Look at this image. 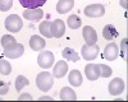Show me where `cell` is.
<instances>
[{
    "label": "cell",
    "instance_id": "cell-1",
    "mask_svg": "<svg viewBox=\"0 0 128 102\" xmlns=\"http://www.w3.org/2000/svg\"><path fill=\"white\" fill-rule=\"evenodd\" d=\"M54 84V77L49 71H41L36 77V86L41 92H49Z\"/></svg>",
    "mask_w": 128,
    "mask_h": 102
},
{
    "label": "cell",
    "instance_id": "cell-2",
    "mask_svg": "<svg viewBox=\"0 0 128 102\" xmlns=\"http://www.w3.org/2000/svg\"><path fill=\"white\" fill-rule=\"evenodd\" d=\"M3 49H4V56L8 59H18L24 54V46L18 42H13Z\"/></svg>",
    "mask_w": 128,
    "mask_h": 102
},
{
    "label": "cell",
    "instance_id": "cell-3",
    "mask_svg": "<svg viewBox=\"0 0 128 102\" xmlns=\"http://www.w3.org/2000/svg\"><path fill=\"white\" fill-rule=\"evenodd\" d=\"M5 28L6 31H9V32H19L20 29H22L23 27V22L22 19H20L19 15L17 14H10L9 17L5 18Z\"/></svg>",
    "mask_w": 128,
    "mask_h": 102
},
{
    "label": "cell",
    "instance_id": "cell-4",
    "mask_svg": "<svg viewBox=\"0 0 128 102\" xmlns=\"http://www.w3.org/2000/svg\"><path fill=\"white\" fill-rule=\"evenodd\" d=\"M54 54L51 51H41L37 56V64L42 68V69H49L54 65Z\"/></svg>",
    "mask_w": 128,
    "mask_h": 102
},
{
    "label": "cell",
    "instance_id": "cell-5",
    "mask_svg": "<svg viewBox=\"0 0 128 102\" xmlns=\"http://www.w3.org/2000/svg\"><path fill=\"white\" fill-rule=\"evenodd\" d=\"M82 57L87 61H92L98 57L99 55V51H100V47L98 45H83L82 46Z\"/></svg>",
    "mask_w": 128,
    "mask_h": 102
},
{
    "label": "cell",
    "instance_id": "cell-6",
    "mask_svg": "<svg viewBox=\"0 0 128 102\" xmlns=\"http://www.w3.org/2000/svg\"><path fill=\"white\" fill-rule=\"evenodd\" d=\"M83 13L88 18H99L105 14V8L101 4H91L84 8Z\"/></svg>",
    "mask_w": 128,
    "mask_h": 102
},
{
    "label": "cell",
    "instance_id": "cell-7",
    "mask_svg": "<svg viewBox=\"0 0 128 102\" xmlns=\"http://www.w3.org/2000/svg\"><path fill=\"white\" fill-rule=\"evenodd\" d=\"M126 88V84H124V80L122 78H114L110 83H109V93L112 96H118L120 93H123V91Z\"/></svg>",
    "mask_w": 128,
    "mask_h": 102
},
{
    "label": "cell",
    "instance_id": "cell-8",
    "mask_svg": "<svg viewBox=\"0 0 128 102\" xmlns=\"http://www.w3.org/2000/svg\"><path fill=\"white\" fill-rule=\"evenodd\" d=\"M82 36L86 45H95L98 42V33L91 26H84L82 28Z\"/></svg>",
    "mask_w": 128,
    "mask_h": 102
},
{
    "label": "cell",
    "instance_id": "cell-9",
    "mask_svg": "<svg viewBox=\"0 0 128 102\" xmlns=\"http://www.w3.org/2000/svg\"><path fill=\"white\" fill-rule=\"evenodd\" d=\"M119 55V49H118V45L115 42H110L106 45L105 50H104V57L108 60V61H114L116 60Z\"/></svg>",
    "mask_w": 128,
    "mask_h": 102
},
{
    "label": "cell",
    "instance_id": "cell-10",
    "mask_svg": "<svg viewBox=\"0 0 128 102\" xmlns=\"http://www.w3.org/2000/svg\"><path fill=\"white\" fill-rule=\"evenodd\" d=\"M66 32V24L62 19H55L51 23V35L55 38H60Z\"/></svg>",
    "mask_w": 128,
    "mask_h": 102
},
{
    "label": "cell",
    "instance_id": "cell-11",
    "mask_svg": "<svg viewBox=\"0 0 128 102\" xmlns=\"http://www.w3.org/2000/svg\"><path fill=\"white\" fill-rule=\"evenodd\" d=\"M68 73V64H67V61H58V63L54 65V68H52V77H55V78H63L64 75H66Z\"/></svg>",
    "mask_w": 128,
    "mask_h": 102
},
{
    "label": "cell",
    "instance_id": "cell-12",
    "mask_svg": "<svg viewBox=\"0 0 128 102\" xmlns=\"http://www.w3.org/2000/svg\"><path fill=\"white\" fill-rule=\"evenodd\" d=\"M30 46H31V49L34 51H41V50L45 49L46 42H45V40L42 38L41 36L34 35V36H31V38H30Z\"/></svg>",
    "mask_w": 128,
    "mask_h": 102
},
{
    "label": "cell",
    "instance_id": "cell-13",
    "mask_svg": "<svg viewBox=\"0 0 128 102\" xmlns=\"http://www.w3.org/2000/svg\"><path fill=\"white\" fill-rule=\"evenodd\" d=\"M84 73H86V77L90 80H96L100 77V70H99V64H87L86 68H84Z\"/></svg>",
    "mask_w": 128,
    "mask_h": 102
},
{
    "label": "cell",
    "instance_id": "cell-14",
    "mask_svg": "<svg viewBox=\"0 0 128 102\" xmlns=\"http://www.w3.org/2000/svg\"><path fill=\"white\" fill-rule=\"evenodd\" d=\"M44 15V12L37 8V9H27L23 12V18L27 20H40Z\"/></svg>",
    "mask_w": 128,
    "mask_h": 102
},
{
    "label": "cell",
    "instance_id": "cell-15",
    "mask_svg": "<svg viewBox=\"0 0 128 102\" xmlns=\"http://www.w3.org/2000/svg\"><path fill=\"white\" fill-rule=\"evenodd\" d=\"M74 6V0H59L56 4V12L60 14H66Z\"/></svg>",
    "mask_w": 128,
    "mask_h": 102
},
{
    "label": "cell",
    "instance_id": "cell-16",
    "mask_svg": "<svg viewBox=\"0 0 128 102\" xmlns=\"http://www.w3.org/2000/svg\"><path fill=\"white\" fill-rule=\"evenodd\" d=\"M118 31L115 29V27L113 24H106L102 29V37L108 41H113L118 37Z\"/></svg>",
    "mask_w": 128,
    "mask_h": 102
},
{
    "label": "cell",
    "instance_id": "cell-17",
    "mask_svg": "<svg viewBox=\"0 0 128 102\" xmlns=\"http://www.w3.org/2000/svg\"><path fill=\"white\" fill-rule=\"evenodd\" d=\"M68 82L73 86V87H80L82 84V74H81V71L77 70V69H74L72 70L70 73H69V77H68Z\"/></svg>",
    "mask_w": 128,
    "mask_h": 102
},
{
    "label": "cell",
    "instance_id": "cell-18",
    "mask_svg": "<svg viewBox=\"0 0 128 102\" xmlns=\"http://www.w3.org/2000/svg\"><path fill=\"white\" fill-rule=\"evenodd\" d=\"M60 100L63 101H74L77 100V95L70 87H63L60 91V95H59Z\"/></svg>",
    "mask_w": 128,
    "mask_h": 102
},
{
    "label": "cell",
    "instance_id": "cell-19",
    "mask_svg": "<svg viewBox=\"0 0 128 102\" xmlns=\"http://www.w3.org/2000/svg\"><path fill=\"white\" fill-rule=\"evenodd\" d=\"M46 3V0H19V4L26 9H37Z\"/></svg>",
    "mask_w": 128,
    "mask_h": 102
},
{
    "label": "cell",
    "instance_id": "cell-20",
    "mask_svg": "<svg viewBox=\"0 0 128 102\" xmlns=\"http://www.w3.org/2000/svg\"><path fill=\"white\" fill-rule=\"evenodd\" d=\"M62 56L66 60H68V61H72V63H77V61L80 60L78 54L73 49H70V47H66V49H64L62 51Z\"/></svg>",
    "mask_w": 128,
    "mask_h": 102
},
{
    "label": "cell",
    "instance_id": "cell-21",
    "mask_svg": "<svg viewBox=\"0 0 128 102\" xmlns=\"http://www.w3.org/2000/svg\"><path fill=\"white\" fill-rule=\"evenodd\" d=\"M38 31L41 32V35L45 36L46 38H51L52 37V35H51V22L50 20L41 22V24L38 26Z\"/></svg>",
    "mask_w": 128,
    "mask_h": 102
},
{
    "label": "cell",
    "instance_id": "cell-22",
    "mask_svg": "<svg viewBox=\"0 0 128 102\" xmlns=\"http://www.w3.org/2000/svg\"><path fill=\"white\" fill-rule=\"evenodd\" d=\"M67 23H68L69 28H72V29H77V28H80V27H81V19H80V17H78V15L72 14V15H69V17H68Z\"/></svg>",
    "mask_w": 128,
    "mask_h": 102
},
{
    "label": "cell",
    "instance_id": "cell-23",
    "mask_svg": "<svg viewBox=\"0 0 128 102\" xmlns=\"http://www.w3.org/2000/svg\"><path fill=\"white\" fill-rule=\"evenodd\" d=\"M12 73V65L9 61H6L5 59H0V74L3 75H9Z\"/></svg>",
    "mask_w": 128,
    "mask_h": 102
},
{
    "label": "cell",
    "instance_id": "cell-24",
    "mask_svg": "<svg viewBox=\"0 0 128 102\" xmlns=\"http://www.w3.org/2000/svg\"><path fill=\"white\" fill-rule=\"evenodd\" d=\"M30 84V80L24 77V75H18L17 79H16V89L18 92H20L24 87H27Z\"/></svg>",
    "mask_w": 128,
    "mask_h": 102
},
{
    "label": "cell",
    "instance_id": "cell-25",
    "mask_svg": "<svg viewBox=\"0 0 128 102\" xmlns=\"http://www.w3.org/2000/svg\"><path fill=\"white\" fill-rule=\"evenodd\" d=\"M99 70H100V77H102V78H109L113 74L112 68L105 64H99Z\"/></svg>",
    "mask_w": 128,
    "mask_h": 102
},
{
    "label": "cell",
    "instance_id": "cell-26",
    "mask_svg": "<svg viewBox=\"0 0 128 102\" xmlns=\"http://www.w3.org/2000/svg\"><path fill=\"white\" fill-rule=\"evenodd\" d=\"M13 5V0H0V10L2 12H8Z\"/></svg>",
    "mask_w": 128,
    "mask_h": 102
},
{
    "label": "cell",
    "instance_id": "cell-27",
    "mask_svg": "<svg viewBox=\"0 0 128 102\" xmlns=\"http://www.w3.org/2000/svg\"><path fill=\"white\" fill-rule=\"evenodd\" d=\"M13 42H16V38H14L13 36L4 35V36L2 37V46H3V47H5V46H8V45H10V44H13Z\"/></svg>",
    "mask_w": 128,
    "mask_h": 102
},
{
    "label": "cell",
    "instance_id": "cell-28",
    "mask_svg": "<svg viewBox=\"0 0 128 102\" xmlns=\"http://www.w3.org/2000/svg\"><path fill=\"white\" fill-rule=\"evenodd\" d=\"M8 92H9V83L0 80V96H5Z\"/></svg>",
    "mask_w": 128,
    "mask_h": 102
},
{
    "label": "cell",
    "instance_id": "cell-29",
    "mask_svg": "<svg viewBox=\"0 0 128 102\" xmlns=\"http://www.w3.org/2000/svg\"><path fill=\"white\" fill-rule=\"evenodd\" d=\"M127 38H123L122 44H120V47H122V55L124 57V60H127Z\"/></svg>",
    "mask_w": 128,
    "mask_h": 102
},
{
    "label": "cell",
    "instance_id": "cell-30",
    "mask_svg": "<svg viewBox=\"0 0 128 102\" xmlns=\"http://www.w3.org/2000/svg\"><path fill=\"white\" fill-rule=\"evenodd\" d=\"M18 100L19 101H22V100H32V96L30 93H23V95H19Z\"/></svg>",
    "mask_w": 128,
    "mask_h": 102
},
{
    "label": "cell",
    "instance_id": "cell-31",
    "mask_svg": "<svg viewBox=\"0 0 128 102\" xmlns=\"http://www.w3.org/2000/svg\"><path fill=\"white\" fill-rule=\"evenodd\" d=\"M38 100H40V101H52V97H49V96H41Z\"/></svg>",
    "mask_w": 128,
    "mask_h": 102
},
{
    "label": "cell",
    "instance_id": "cell-32",
    "mask_svg": "<svg viewBox=\"0 0 128 102\" xmlns=\"http://www.w3.org/2000/svg\"><path fill=\"white\" fill-rule=\"evenodd\" d=\"M120 5L124 8V9H127L128 8V4H127V0H120Z\"/></svg>",
    "mask_w": 128,
    "mask_h": 102
}]
</instances>
